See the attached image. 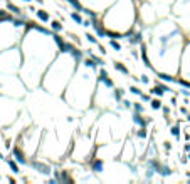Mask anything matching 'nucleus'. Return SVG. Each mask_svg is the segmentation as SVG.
Returning <instances> with one entry per match:
<instances>
[{
	"mask_svg": "<svg viewBox=\"0 0 190 184\" xmlns=\"http://www.w3.org/2000/svg\"><path fill=\"white\" fill-rule=\"evenodd\" d=\"M161 111H163L165 116H168V114H170V109H168V107H163V105H161Z\"/></svg>",
	"mask_w": 190,
	"mask_h": 184,
	"instance_id": "obj_38",
	"label": "nucleus"
},
{
	"mask_svg": "<svg viewBox=\"0 0 190 184\" xmlns=\"http://www.w3.org/2000/svg\"><path fill=\"white\" fill-rule=\"evenodd\" d=\"M135 137H136V139H140V141H145L146 137H148V131H146V127H140L138 131H135Z\"/></svg>",
	"mask_w": 190,
	"mask_h": 184,
	"instance_id": "obj_20",
	"label": "nucleus"
},
{
	"mask_svg": "<svg viewBox=\"0 0 190 184\" xmlns=\"http://www.w3.org/2000/svg\"><path fill=\"white\" fill-rule=\"evenodd\" d=\"M106 37L108 39H116V40H121L123 39V34L118 32V30H113V29H106Z\"/></svg>",
	"mask_w": 190,
	"mask_h": 184,
	"instance_id": "obj_19",
	"label": "nucleus"
},
{
	"mask_svg": "<svg viewBox=\"0 0 190 184\" xmlns=\"http://www.w3.org/2000/svg\"><path fill=\"white\" fill-rule=\"evenodd\" d=\"M163 147L167 149V151H170V149H172V144H170L168 141H165V142H163Z\"/></svg>",
	"mask_w": 190,
	"mask_h": 184,
	"instance_id": "obj_37",
	"label": "nucleus"
},
{
	"mask_svg": "<svg viewBox=\"0 0 190 184\" xmlns=\"http://www.w3.org/2000/svg\"><path fill=\"white\" fill-rule=\"evenodd\" d=\"M0 181H2V177H0Z\"/></svg>",
	"mask_w": 190,
	"mask_h": 184,
	"instance_id": "obj_43",
	"label": "nucleus"
},
{
	"mask_svg": "<svg viewBox=\"0 0 190 184\" xmlns=\"http://www.w3.org/2000/svg\"><path fill=\"white\" fill-rule=\"evenodd\" d=\"M69 18H71V20H74L76 24H79V25L83 24V20H84V18H83V15H81V12H77V10L71 12V14H69Z\"/></svg>",
	"mask_w": 190,
	"mask_h": 184,
	"instance_id": "obj_21",
	"label": "nucleus"
},
{
	"mask_svg": "<svg viewBox=\"0 0 190 184\" xmlns=\"http://www.w3.org/2000/svg\"><path fill=\"white\" fill-rule=\"evenodd\" d=\"M131 109H133L135 112H143V111H145V107H143V104H141V102H133Z\"/></svg>",
	"mask_w": 190,
	"mask_h": 184,
	"instance_id": "obj_29",
	"label": "nucleus"
},
{
	"mask_svg": "<svg viewBox=\"0 0 190 184\" xmlns=\"http://www.w3.org/2000/svg\"><path fill=\"white\" fill-rule=\"evenodd\" d=\"M138 18V7L135 0H114L106 8V14L103 15V25L104 29H113L121 34L131 30Z\"/></svg>",
	"mask_w": 190,
	"mask_h": 184,
	"instance_id": "obj_4",
	"label": "nucleus"
},
{
	"mask_svg": "<svg viewBox=\"0 0 190 184\" xmlns=\"http://www.w3.org/2000/svg\"><path fill=\"white\" fill-rule=\"evenodd\" d=\"M150 107L153 111H160L161 109V101L160 99H150Z\"/></svg>",
	"mask_w": 190,
	"mask_h": 184,
	"instance_id": "obj_25",
	"label": "nucleus"
},
{
	"mask_svg": "<svg viewBox=\"0 0 190 184\" xmlns=\"http://www.w3.org/2000/svg\"><path fill=\"white\" fill-rule=\"evenodd\" d=\"M140 80H141L143 84H150V77L145 76V74H143V76H140Z\"/></svg>",
	"mask_w": 190,
	"mask_h": 184,
	"instance_id": "obj_34",
	"label": "nucleus"
},
{
	"mask_svg": "<svg viewBox=\"0 0 190 184\" xmlns=\"http://www.w3.org/2000/svg\"><path fill=\"white\" fill-rule=\"evenodd\" d=\"M187 119H188V122H190V114H188V116H187Z\"/></svg>",
	"mask_w": 190,
	"mask_h": 184,
	"instance_id": "obj_41",
	"label": "nucleus"
},
{
	"mask_svg": "<svg viewBox=\"0 0 190 184\" xmlns=\"http://www.w3.org/2000/svg\"><path fill=\"white\" fill-rule=\"evenodd\" d=\"M96 82L103 84V86L108 87V89H113V87H114V82H113V79L110 77V74L106 72V69H99L98 72H96Z\"/></svg>",
	"mask_w": 190,
	"mask_h": 184,
	"instance_id": "obj_8",
	"label": "nucleus"
},
{
	"mask_svg": "<svg viewBox=\"0 0 190 184\" xmlns=\"http://www.w3.org/2000/svg\"><path fill=\"white\" fill-rule=\"evenodd\" d=\"M130 92H131L133 95H140V94H141V89H140L138 86H131V87H130Z\"/></svg>",
	"mask_w": 190,
	"mask_h": 184,
	"instance_id": "obj_31",
	"label": "nucleus"
},
{
	"mask_svg": "<svg viewBox=\"0 0 190 184\" xmlns=\"http://www.w3.org/2000/svg\"><path fill=\"white\" fill-rule=\"evenodd\" d=\"M77 64L79 62L71 54H67V52H57L56 57L52 59V62L44 70L39 86L44 87L47 92H52V94L64 92L67 82L71 80L74 70H76Z\"/></svg>",
	"mask_w": 190,
	"mask_h": 184,
	"instance_id": "obj_3",
	"label": "nucleus"
},
{
	"mask_svg": "<svg viewBox=\"0 0 190 184\" xmlns=\"http://www.w3.org/2000/svg\"><path fill=\"white\" fill-rule=\"evenodd\" d=\"M98 49H99V54H101V55H106V50H104L103 45H99V44H98Z\"/></svg>",
	"mask_w": 190,
	"mask_h": 184,
	"instance_id": "obj_36",
	"label": "nucleus"
},
{
	"mask_svg": "<svg viewBox=\"0 0 190 184\" xmlns=\"http://www.w3.org/2000/svg\"><path fill=\"white\" fill-rule=\"evenodd\" d=\"M7 166L10 167V171H12L14 174H19V173H20V164H19L14 157H8V159H7Z\"/></svg>",
	"mask_w": 190,
	"mask_h": 184,
	"instance_id": "obj_15",
	"label": "nucleus"
},
{
	"mask_svg": "<svg viewBox=\"0 0 190 184\" xmlns=\"http://www.w3.org/2000/svg\"><path fill=\"white\" fill-rule=\"evenodd\" d=\"M114 69H116V70H118V72H120V74H123V76H130V70H128V67H126V65H124L123 64V62H114Z\"/></svg>",
	"mask_w": 190,
	"mask_h": 184,
	"instance_id": "obj_18",
	"label": "nucleus"
},
{
	"mask_svg": "<svg viewBox=\"0 0 190 184\" xmlns=\"http://www.w3.org/2000/svg\"><path fill=\"white\" fill-rule=\"evenodd\" d=\"M188 159H190V154H188Z\"/></svg>",
	"mask_w": 190,
	"mask_h": 184,
	"instance_id": "obj_42",
	"label": "nucleus"
},
{
	"mask_svg": "<svg viewBox=\"0 0 190 184\" xmlns=\"http://www.w3.org/2000/svg\"><path fill=\"white\" fill-rule=\"evenodd\" d=\"M22 67V52L19 47H8L0 50V72L2 74H17Z\"/></svg>",
	"mask_w": 190,
	"mask_h": 184,
	"instance_id": "obj_5",
	"label": "nucleus"
},
{
	"mask_svg": "<svg viewBox=\"0 0 190 184\" xmlns=\"http://www.w3.org/2000/svg\"><path fill=\"white\" fill-rule=\"evenodd\" d=\"M157 76L160 80H165V82H177V77H173L168 72H163V70H157Z\"/></svg>",
	"mask_w": 190,
	"mask_h": 184,
	"instance_id": "obj_13",
	"label": "nucleus"
},
{
	"mask_svg": "<svg viewBox=\"0 0 190 184\" xmlns=\"http://www.w3.org/2000/svg\"><path fill=\"white\" fill-rule=\"evenodd\" d=\"M155 173H158L160 176L167 177V176H170V174H172V169H170L167 164H161V163H160V164L157 166V171H155Z\"/></svg>",
	"mask_w": 190,
	"mask_h": 184,
	"instance_id": "obj_14",
	"label": "nucleus"
},
{
	"mask_svg": "<svg viewBox=\"0 0 190 184\" xmlns=\"http://www.w3.org/2000/svg\"><path fill=\"white\" fill-rule=\"evenodd\" d=\"M12 157L17 161L19 164H22V166H27V152L24 151L20 146H15V147H12Z\"/></svg>",
	"mask_w": 190,
	"mask_h": 184,
	"instance_id": "obj_10",
	"label": "nucleus"
},
{
	"mask_svg": "<svg viewBox=\"0 0 190 184\" xmlns=\"http://www.w3.org/2000/svg\"><path fill=\"white\" fill-rule=\"evenodd\" d=\"M138 97H140V101H141V102H150V99H151L150 94H143V92L138 95Z\"/></svg>",
	"mask_w": 190,
	"mask_h": 184,
	"instance_id": "obj_32",
	"label": "nucleus"
},
{
	"mask_svg": "<svg viewBox=\"0 0 190 184\" xmlns=\"http://www.w3.org/2000/svg\"><path fill=\"white\" fill-rule=\"evenodd\" d=\"M120 104H123V107L124 109H131V105H133V102L131 101H128V99H121V101H120Z\"/></svg>",
	"mask_w": 190,
	"mask_h": 184,
	"instance_id": "obj_30",
	"label": "nucleus"
},
{
	"mask_svg": "<svg viewBox=\"0 0 190 184\" xmlns=\"http://www.w3.org/2000/svg\"><path fill=\"white\" fill-rule=\"evenodd\" d=\"M89 167H91V173L101 174L104 171V161L99 156H96V152H93V156L89 157Z\"/></svg>",
	"mask_w": 190,
	"mask_h": 184,
	"instance_id": "obj_9",
	"label": "nucleus"
},
{
	"mask_svg": "<svg viewBox=\"0 0 190 184\" xmlns=\"http://www.w3.org/2000/svg\"><path fill=\"white\" fill-rule=\"evenodd\" d=\"M177 82H178L180 86H183V87H187V89H190V82H188V80H185V79H177Z\"/></svg>",
	"mask_w": 190,
	"mask_h": 184,
	"instance_id": "obj_33",
	"label": "nucleus"
},
{
	"mask_svg": "<svg viewBox=\"0 0 190 184\" xmlns=\"http://www.w3.org/2000/svg\"><path fill=\"white\" fill-rule=\"evenodd\" d=\"M27 166H30L32 169H36L37 173L44 174V176H49V174L52 173L51 166H49V164H46V163H42V161H39V159H30L29 163H27Z\"/></svg>",
	"mask_w": 190,
	"mask_h": 184,
	"instance_id": "obj_7",
	"label": "nucleus"
},
{
	"mask_svg": "<svg viewBox=\"0 0 190 184\" xmlns=\"http://www.w3.org/2000/svg\"><path fill=\"white\" fill-rule=\"evenodd\" d=\"M7 8H8V10H10L14 15H17V17H24L22 8H19L17 5H14V4H7Z\"/></svg>",
	"mask_w": 190,
	"mask_h": 184,
	"instance_id": "obj_22",
	"label": "nucleus"
},
{
	"mask_svg": "<svg viewBox=\"0 0 190 184\" xmlns=\"http://www.w3.org/2000/svg\"><path fill=\"white\" fill-rule=\"evenodd\" d=\"M167 90H170V87L168 86H163V84H158V86H155L153 89L150 90V94H153V95H157V97H161V95L167 92Z\"/></svg>",
	"mask_w": 190,
	"mask_h": 184,
	"instance_id": "obj_12",
	"label": "nucleus"
},
{
	"mask_svg": "<svg viewBox=\"0 0 190 184\" xmlns=\"http://www.w3.org/2000/svg\"><path fill=\"white\" fill-rule=\"evenodd\" d=\"M24 2H27V4H30V2H32V0H24Z\"/></svg>",
	"mask_w": 190,
	"mask_h": 184,
	"instance_id": "obj_40",
	"label": "nucleus"
},
{
	"mask_svg": "<svg viewBox=\"0 0 190 184\" xmlns=\"http://www.w3.org/2000/svg\"><path fill=\"white\" fill-rule=\"evenodd\" d=\"M96 72L94 69L77 64L71 80L67 82L62 92L66 102H69L74 109H88L93 102V94L96 89Z\"/></svg>",
	"mask_w": 190,
	"mask_h": 184,
	"instance_id": "obj_2",
	"label": "nucleus"
},
{
	"mask_svg": "<svg viewBox=\"0 0 190 184\" xmlns=\"http://www.w3.org/2000/svg\"><path fill=\"white\" fill-rule=\"evenodd\" d=\"M51 30H52V32H62L64 27H62V24L59 20H52L51 22Z\"/></svg>",
	"mask_w": 190,
	"mask_h": 184,
	"instance_id": "obj_23",
	"label": "nucleus"
},
{
	"mask_svg": "<svg viewBox=\"0 0 190 184\" xmlns=\"http://www.w3.org/2000/svg\"><path fill=\"white\" fill-rule=\"evenodd\" d=\"M36 15L39 20H42L44 24H47V22H51V15L47 14V10H44V8H39V10H36Z\"/></svg>",
	"mask_w": 190,
	"mask_h": 184,
	"instance_id": "obj_16",
	"label": "nucleus"
},
{
	"mask_svg": "<svg viewBox=\"0 0 190 184\" xmlns=\"http://www.w3.org/2000/svg\"><path fill=\"white\" fill-rule=\"evenodd\" d=\"M86 54H88L89 57H91V59H93V60H94V62H96V64H98V65H104V60H103L101 57H98V55H96V54H93L91 50H86Z\"/></svg>",
	"mask_w": 190,
	"mask_h": 184,
	"instance_id": "obj_26",
	"label": "nucleus"
},
{
	"mask_svg": "<svg viewBox=\"0 0 190 184\" xmlns=\"http://www.w3.org/2000/svg\"><path fill=\"white\" fill-rule=\"evenodd\" d=\"M22 35V67L20 77L25 86H39L40 77L57 54L52 35L42 34L36 29H24Z\"/></svg>",
	"mask_w": 190,
	"mask_h": 184,
	"instance_id": "obj_1",
	"label": "nucleus"
},
{
	"mask_svg": "<svg viewBox=\"0 0 190 184\" xmlns=\"http://www.w3.org/2000/svg\"><path fill=\"white\" fill-rule=\"evenodd\" d=\"M84 37H86V39H88V42H89V44H93V45H98V44H99V40L96 39V37L93 35V34H86Z\"/></svg>",
	"mask_w": 190,
	"mask_h": 184,
	"instance_id": "obj_28",
	"label": "nucleus"
},
{
	"mask_svg": "<svg viewBox=\"0 0 190 184\" xmlns=\"http://www.w3.org/2000/svg\"><path fill=\"white\" fill-rule=\"evenodd\" d=\"M133 122L138 127H146L148 122H150V119H146V117L143 116V112H133Z\"/></svg>",
	"mask_w": 190,
	"mask_h": 184,
	"instance_id": "obj_11",
	"label": "nucleus"
},
{
	"mask_svg": "<svg viewBox=\"0 0 190 184\" xmlns=\"http://www.w3.org/2000/svg\"><path fill=\"white\" fill-rule=\"evenodd\" d=\"M131 57L138 60V57H140V55H138V50H136V49H133V50H131Z\"/></svg>",
	"mask_w": 190,
	"mask_h": 184,
	"instance_id": "obj_35",
	"label": "nucleus"
},
{
	"mask_svg": "<svg viewBox=\"0 0 190 184\" xmlns=\"http://www.w3.org/2000/svg\"><path fill=\"white\" fill-rule=\"evenodd\" d=\"M17 105L8 95L0 94V126H10L15 119H17Z\"/></svg>",
	"mask_w": 190,
	"mask_h": 184,
	"instance_id": "obj_6",
	"label": "nucleus"
},
{
	"mask_svg": "<svg viewBox=\"0 0 190 184\" xmlns=\"http://www.w3.org/2000/svg\"><path fill=\"white\" fill-rule=\"evenodd\" d=\"M170 134H172L173 137H177V139H178V137H180V126H178V124H177V126H172Z\"/></svg>",
	"mask_w": 190,
	"mask_h": 184,
	"instance_id": "obj_27",
	"label": "nucleus"
},
{
	"mask_svg": "<svg viewBox=\"0 0 190 184\" xmlns=\"http://www.w3.org/2000/svg\"><path fill=\"white\" fill-rule=\"evenodd\" d=\"M111 92H113V99H114V102H118V104H120V101L124 97V90H123V89H120V87H113V90H111Z\"/></svg>",
	"mask_w": 190,
	"mask_h": 184,
	"instance_id": "obj_17",
	"label": "nucleus"
},
{
	"mask_svg": "<svg viewBox=\"0 0 190 184\" xmlns=\"http://www.w3.org/2000/svg\"><path fill=\"white\" fill-rule=\"evenodd\" d=\"M110 47L113 49V50H116V52H121V50H123V45H121V44L118 42L116 39H110Z\"/></svg>",
	"mask_w": 190,
	"mask_h": 184,
	"instance_id": "obj_24",
	"label": "nucleus"
},
{
	"mask_svg": "<svg viewBox=\"0 0 190 184\" xmlns=\"http://www.w3.org/2000/svg\"><path fill=\"white\" fill-rule=\"evenodd\" d=\"M185 151H187V152H190V144H187V146H185Z\"/></svg>",
	"mask_w": 190,
	"mask_h": 184,
	"instance_id": "obj_39",
	"label": "nucleus"
}]
</instances>
